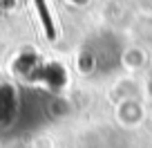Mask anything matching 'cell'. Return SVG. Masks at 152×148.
<instances>
[{
  "instance_id": "6da1fadb",
  "label": "cell",
  "mask_w": 152,
  "mask_h": 148,
  "mask_svg": "<svg viewBox=\"0 0 152 148\" xmlns=\"http://www.w3.org/2000/svg\"><path fill=\"white\" fill-rule=\"evenodd\" d=\"M36 7L40 9V18H43V23H45L47 34H49V36H54V23H52V16H49L47 2H45V0H36Z\"/></svg>"
}]
</instances>
